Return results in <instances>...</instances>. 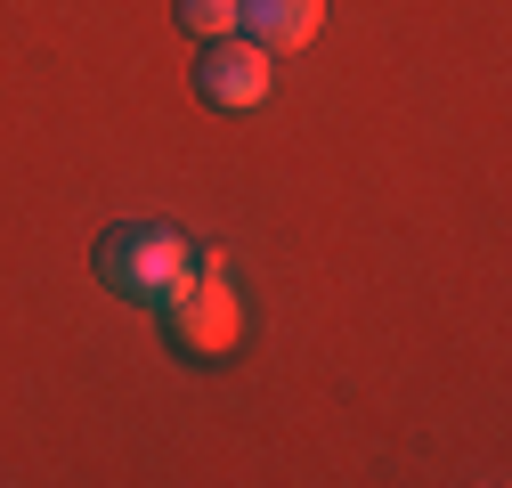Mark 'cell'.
<instances>
[{
	"mask_svg": "<svg viewBox=\"0 0 512 488\" xmlns=\"http://www.w3.org/2000/svg\"><path fill=\"white\" fill-rule=\"evenodd\" d=\"M147 310H155V326H163V342H171L179 358H228V350H236V326H244V318H236V293H228V277H220L212 261H204V269L187 261V269L147 301Z\"/></svg>",
	"mask_w": 512,
	"mask_h": 488,
	"instance_id": "1",
	"label": "cell"
},
{
	"mask_svg": "<svg viewBox=\"0 0 512 488\" xmlns=\"http://www.w3.org/2000/svg\"><path fill=\"white\" fill-rule=\"evenodd\" d=\"M187 261H196V253H187V236L171 228V220H114L106 236H98V285L114 293V301H155Z\"/></svg>",
	"mask_w": 512,
	"mask_h": 488,
	"instance_id": "2",
	"label": "cell"
},
{
	"mask_svg": "<svg viewBox=\"0 0 512 488\" xmlns=\"http://www.w3.org/2000/svg\"><path fill=\"white\" fill-rule=\"evenodd\" d=\"M196 98L204 106H228V114H244V106H261L269 98V49L261 41H244V33H212L204 49H196Z\"/></svg>",
	"mask_w": 512,
	"mask_h": 488,
	"instance_id": "3",
	"label": "cell"
},
{
	"mask_svg": "<svg viewBox=\"0 0 512 488\" xmlns=\"http://www.w3.org/2000/svg\"><path fill=\"white\" fill-rule=\"evenodd\" d=\"M317 17H326V0H236V25H244V41H261L269 57L301 49V41L317 33Z\"/></svg>",
	"mask_w": 512,
	"mask_h": 488,
	"instance_id": "4",
	"label": "cell"
},
{
	"mask_svg": "<svg viewBox=\"0 0 512 488\" xmlns=\"http://www.w3.org/2000/svg\"><path fill=\"white\" fill-rule=\"evenodd\" d=\"M171 17L196 41H212V33H236V0H171Z\"/></svg>",
	"mask_w": 512,
	"mask_h": 488,
	"instance_id": "5",
	"label": "cell"
}]
</instances>
